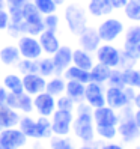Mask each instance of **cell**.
I'll list each match as a JSON object with an SVG mask.
<instances>
[{"label":"cell","instance_id":"obj_1","mask_svg":"<svg viewBox=\"0 0 140 149\" xmlns=\"http://www.w3.org/2000/svg\"><path fill=\"white\" fill-rule=\"evenodd\" d=\"M92 107L84 101L77 104L74 111V120H72V136L80 140L81 143H92L97 140L95 134V122L92 118Z\"/></svg>","mask_w":140,"mask_h":149},{"label":"cell","instance_id":"obj_2","mask_svg":"<svg viewBox=\"0 0 140 149\" xmlns=\"http://www.w3.org/2000/svg\"><path fill=\"white\" fill-rule=\"evenodd\" d=\"M21 11H23V23H21L23 35L39 36L45 30V27H44V15L36 9V6L30 0L23 5Z\"/></svg>","mask_w":140,"mask_h":149},{"label":"cell","instance_id":"obj_3","mask_svg":"<svg viewBox=\"0 0 140 149\" xmlns=\"http://www.w3.org/2000/svg\"><path fill=\"white\" fill-rule=\"evenodd\" d=\"M133 106V104H131ZM128 106L125 109H122L119 115V122H118V136L124 140L125 143H133L134 140L140 137V130L134 120V110L133 107Z\"/></svg>","mask_w":140,"mask_h":149},{"label":"cell","instance_id":"obj_4","mask_svg":"<svg viewBox=\"0 0 140 149\" xmlns=\"http://www.w3.org/2000/svg\"><path fill=\"white\" fill-rule=\"evenodd\" d=\"M63 17H65V21H66V26L69 32L75 36H78L86 27H87V15H86V11L83 9L81 6H78L75 3H71L65 8V12H63Z\"/></svg>","mask_w":140,"mask_h":149},{"label":"cell","instance_id":"obj_5","mask_svg":"<svg viewBox=\"0 0 140 149\" xmlns=\"http://www.w3.org/2000/svg\"><path fill=\"white\" fill-rule=\"evenodd\" d=\"M30 145V140L18 128H3L0 131V149H26Z\"/></svg>","mask_w":140,"mask_h":149},{"label":"cell","instance_id":"obj_6","mask_svg":"<svg viewBox=\"0 0 140 149\" xmlns=\"http://www.w3.org/2000/svg\"><path fill=\"white\" fill-rule=\"evenodd\" d=\"M72 120H74V113L72 111H65V110H57L50 116L51 122V130L53 136H71L72 133Z\"/></svg>","mask_w":140,"mask_h":149},{"label":"cell","instance_id":"obj_7","mask_svg":"<svg viewBox=\"0 0 140 149\" xmlns=\"http://www.w3.org/2000/svg\"><path fill=\"white\" fill-rule=\"evenodd\" d=\"M17 47L20 50V54L23 59H32L38 60L42 57V48L38 41V36H32V35H21L17 39Z\"/></svg>","mask_w":140,"mask_h":149},{"label":"cell","instance_id":"obj_8","mask_svg":"<svg viewBox=\"0 0 140 149\" xmlns=\"http://www.w3.org/2000/svg\"><path fill=\"white\" fill-rule=\"evenodd\" d=\"M97 32L101 38V42H113L124 33V23L119 18H106L100 23Z\"/></svg>","mask_w":140,"mask_h":149},{"label":"cell","instance_id":"obj_9","mask_svg":"<svg viewBox=\"0 0 140 149\" xmlns=\"http://www.w3.org/2000/svg\"><path fill=\"white\" fill-rule=\"evenodd\" d=\"M95 57L97 62L106 65L109 68H119L120 63V50L116 48L115 45H111L110 42H106L100 45L95 51Z\"/></svg>","mask_w":140,"mask_h":149},{"label":"cell","instance_id":"obj_10","mask_svg":"<svg viewBox=\"0 0 140 149\" xmlns=\"http://www.w3.org/2000/svg\"><path fill=\"white\" fill-rule=\"evenodd\" d=\"M9 107H12L14 110L20 111L21 115H33V96L26 93V92H20V93H8L6 101H5Z\"/></svg>","mask_w":140,"mask_h":149},{"label":"cell","instance_id":"obj_11","mask_svg":"<svg viewBox=\"0 0 140 149\" xmlns=\"http://www.w3.org/2000/svg\"><path fill=\"white\" fill-rule=\"evenodd\" d=\"M33 111L38 116L50 118L56 111V98L48 92H41L33 96Z\"/></svg>","mask_w":140,"mask_h":149},{"label":"cell","instance_id":"obj_12","mask_svg":"<svg viewBox=\"0 0 140 149\" xmlns=\"http://www.w3.org/2000/svg\"><path fill=\"white\" fill-rule=\"evenodd\" d=\"M131 104L133 102L127 96L124 87H115V86L106 87V106L115 109L116 111H120L122 109L131 106Z\"/></svg>","mask_w":140,"mask_h":149},{"label":"cell","instance_id":"obj_13","mask_svg":"<svg viewBox=\"0 0 140 149\" xmlns=\"http://www.w3.org/2000/svg\"><path fill=\"white\" fill-rule=\"evenodd\" d=\"M84 102L89 104L92 109H98L106 106V87L104 84L89 81L84 91Z\"/></svg>","mask_w":140,"mask_h":149},{"label":"cell","instance_id":"obj_14","mask_svg":"<svg viewBox=\"0 0 140 149\" xmlns=\"http://www.w3.org/2000/svg\"><path fill=\"white\" fill-rule=\"evenodd\" d=\"M92 118L95 122V127H106V125L116 127L119 122V113L109 106H102L92 110Z\"/></svg>","mask_w":140,"mask_h":149},{"label":"cell","instance_id":"obj_15","mask_svg":"<svg viewBox=\"0 0 140 149\" xmlns=\"http://www.w3.org/2000/svg\"><path fill=\"white\" fill-rule=\"evenodd\" d=\"M45 84H47V78L38 72L23 75V91L32 96L45 91Z\"/></svg>","mask_w":140,"mask_h":149},{"label":"cell","instance_id":"obj_16","mask_svg":"<svg viewBox=\"0 0 140 149\" xmlns=\"http://www.w3.org/2000/svg\"><path fill=\"white\" fill-rule=\"evenodd\" d=\"M78 45L80 48L89 51V53H95L97 48L101 45V38L93 27H86L80 35H78Z\"/></svg>","mask_w":140,"mask_h":149},{"label":"cell","instance_id":"obj_17","mask_svg":"<svg viewBox=\"0 0 140 149\" xmlns=\"http://www.w3.org/2000/svg\"><path fill=\"white\" fill-rule=\"evenodd\" d=\"M51 59H53V63L56 68V74L62 75L65 69L72 65V48L69 45H60L59 50L51 56Z\"/></svg>","mask_w":140,"mask_h":149},{"label":"cell","instance_id":"obj_18","mask_svg":"<svg viewBox=\"0 0 140 149\" xmlns=\"http://www.w3.org/2000/svg\"><path fill=\"white\" fill-rule=\"evenodd\" d=\"M38 41L41 44L42 53L47 54V56H53L56 51L59 50V47H60V41L57 38L56 32H53V30H47L45 29L38 36Z\"/></svg>","mask_w":140,"mask_h":149},{"label":"cell","instance_id":"obj_19","mask_svg":"<svg viewBox=\"0 0 140 149\" xmlns=\"http://www.w3.org/2000/svg\"><path fill=\"white\" fill-rule=\"evenodd\" d=\"M21 113L9 107L6 102H0V127L3 128H12L17 127L20 122Z\"/></svg>","mask_w":140,"mask_h":149},{"label":"cell","instance_id":"obj_20","mask_svg":"<svg viewBox=\"0 0 140 149\" xmlns=\"http://www.w3.org/2000/svg\"><path fill=\"white\" fill-rule=\"evenodd\" d=\"M21 59L20 50L17 47V44H8L0 48V65L6 68H14L18 60Z\"/></svg>","mask_w":140,"mask_h":149},{"label":"cell","instance_id":"obj_21","mask_svg":"<svg viewBox=\"0 0 140 149\" xmlns=\"http://www.w3.org/2000/svg\"><path fill=\"white\" fill-rule=\"evenodd\" d=\"M113 11L115 9H113L110 0H89L87 2V12L95 18L110 15Z\"/></svg>","mask_w":140,"mask_h":149},{"label":"cell","instance_id":"obj_22","mask_svg":"<svg viewBox=\"0 0 140 149\" xmlns=\"http://www.w3.org/2000/svg\"><path fill=\"white\" fill-rule=\"evenodd\" d=\"M2 86L11 93H20L23 91V75L18 72H6L2 77Z\"/></svg>","mask_w":140,"mask_h":149},{"label":"cell","instance_id":"obj_23","mask_svg":"<svg viewBox=\"0 0 140 149\" xmlns=\"http://www.w3.org/2000/svg\"><path fill=\"white\" fill-rule=\"evenodd\" d=\"M72 65L81 68V69H86V71H91V68L95 65V60H93L92 53L78 47L72 50Z\"/></svg>","mask_w":140,"mask_h":149},{"label":"cell","instance_id":"obj_24","mask_svg":"<svg viewBox=\"0 0 140 149\" xmlns=\"http://www.w3.org/2000/svg\"><path fill=\"white\" fill-rule=\"evenodd\" d=\"M17 127L23 131L29 140H32V142L38 140V134H36V119H35L32 115H21L20 122H18V125H17Z\"/></svg>","mask_w":140,"mask_h":149},{"label":"cell","instance_id":"obj_25","mask_svg":"<svg viewBox=\"0 0 140 149\" xmlns=\"http://www.w3.org/2000/svg\"><path fill=\"white\" fill-rule=\"evenodd\" d=\"M84 91H86V84L74 80H66L65 95H68L75 104H80L84 101Z\"/></svg>","mask_w":140,"mask_h":149},{"label":"cell","instance_id":"obj_26","mask_svg":"<svg viewBox=\"0 0 140 149\" xmlns=\"http://www.w3.org/2000/svg\"><path fill=\"white\" fill-rule=\"evenodd\" d=\"M66 89V80L63 78V75H53L47 78V84H45V92H48L50 95H53L54 98L63 95Z\"/></svg>","mask_w":140,"mask_h":149},{"label":"cell","instance_id":"obj_27","mask_svg":"<svg viewBox=\"0 0 140 149\" xmlns=\"http://www.w3.org/2000/svg\"><path fill=\"white\" fill-rule=\"evenodd\" d=\"M63 78L65 80H74V81H80L83 84H87L91 81V74L89 71H86V69H81L75 65H71L68 66L65 71H63Z\"/></svg>","mask_w":140,"mask_h":149},{"label":"cell","instance_id":"obj_28","mask_svg":"<svg viewBox=\"0 0 140 149\" xmlns=\"http://www.w3.org/2000/svg\"><path fill=\"white\" fill-rule=\"evenodd\" d=\"M36 134H38V142H48L53 137L50 118H45V116L36 118Z\"/></svg>","mask_w":140,"mask_h":149},{"label":"cell","instance_id":"obj_29","mask_svg":"<svg viewBox=\"0 0 140 149\" xmlns=\"http://www.w3.org/2000/svg\"><path fill=\"white\" fill-rule=\"evenodd\" d=\"M113 68H109L106 65H102L100 62H97L92 68H91V81H95V83H100V84H106L109 77H110V72H111Z\"/></svg>","mask_w":140,"mask_h":149},{"label":"cell","instance_id":"obj_30","mask_svg":"<svg viewBox=\"0 0 140 149\" xmlns=\"http://www.w3.org/2000/svg\"><path fill=\"white\" fill-rule=\"evenodd\" d=\"M47 149H77L74 140L65 136V137H60V136H53L48 140V148Z\"/></svg>","mask_w":140,"mask_h":149},{"label":"cell","instance_id":"obj_31","mask_svg":"<svg viewBox=\"0 0 140 149\" xmlns=\"http://www.w3.org/2000/svg\"><path fill=\"white\" fill-rule=\"evenodd\" d=\"M38 74H41L42 77H45V78H50V77L56 75V68H54V63H53L51 56L38 59Z\"/></svg>","mask_w":140,"mask_h":149},{"label":"cell","instance_id":"obj_32","mask_svg":"<svg viewBox=\"0 0 140 149\" xmlns=\"http://www.w3.org/2000/svg\"><path fill=\"white\" fill-rule=\"evenodd\" d=\"M124 14L128 20L140 23V0H128V3L124 6Z\"/></svg>","mask_w":140,"mask_h":149},{"label":"cell","instance_id":"obj_33","mask_svg":"<svg viewBox=\"0 0 140 149\" xmlns=\"http://www.w3.org/2000/svg\"><path fill=\"white\" fill-rule=\"evenodd\" d=\"M139 44H140V24H133L125 32L124 45L125 47H137Z\"/></svg>","mask_w":140,"mask_h":149},{"label":"cell","instance_id":"obj_34","mask_svg":"<svg viewBox=\"0 0 140 149\" xmlns=\"http://www.w3.org/2000/svg\"><path fill=\"white\" fill-rule=\"evenodd\" d=\"M17 72L26 75V74H32V72H38V60H32V59H20L18 63L15 65Z\"/></svg>","mask_w":140,"mask_h":149},{"label":"cell","instance_id":"obj_35","mask_svg":"<svg viewBox=\"0 0 140 149\" xmlns=\"http://www.w3.org/2000/svg\"><path fill=\"white\" fill-rule=\"evenodd\" d=\"M32 3L36 6V9L42 15L54 14L57 11V5L54 3V0H32Z\"/></svg>","mask_w":140,"mask_h":149},{"label":"cell","instance_id":"obj_36","mask_svg":"<svg viewBox=\"0 0 140 149\" xmlns=\"http://www.w3.org/2000/svg\"><path fill=\"white\" fill-rule=\"evenodd\" d=\"M122 75H124V84L128 87H134L137 89V81H139V69L133 68H124L122 69Z\"/></svg>","mask_w":140,"mask_h":149},{"label":"cell","instance_id":"obj_37","mask_svg":"<svg viewBox=\"0 0 140 149\" xmlns=\"http://www.w3.org/2000/svg\"><path fill=\"white\" fill-rule=\"evenodd\" d=\"M95 134L101 140H113L118 137V128L113 125H106V127H95Z\"/></svg>","mask_w":140,"mask_h":149},{"label":"cell","instance_id":"obj_38","mask_svg":"<svg viewBox=\"0 0 140 149\" xmlns=\"http://www.w3.org/2000/svg\"><path fill=\"white\" fill-rule=\"evenodd\" d=\"M75 106L77 104L65 93L56 98V109L57 110H65V111H72L74 113L75 111Z\"/></svg>","mask_w":140,"mask_h":149},{"label":"cell","instance_id":"obj_39","mask_svg":"<svg viewBox=\"0 0 140 149\" xmlns=\"http://www.w3.org/2000/svg\"><path fill=\"white\" fill-rule=\"evenodd\" d=\"M107 86H115V87H125L124 84V75H122V69L120 68H113L110 77L106 83Z\"/></svg>","mask_w":140,"mask_h":149},{"label":"cell","instance_id":"obj_40","mask_svg":"<svg viewBox=\"0 0 140 149\" xmlns=\"http://www.w3.org/2000/svg\"><path fill=\"white\" fill-rule=\"evenodd\" d=\"M59 23H60V18H59V15H56V12H54V14L44 15V27H45L47 30L57 32Z\"/></svg>","mask_w":140,"mask_h":149},{"label":"cell","instance_id":"obj_41","mask_svg":"<svg viewBox=\"0 0 140 149\" xmlns=\"http://www.w3.org/2000/svg\"><path fill=\"white\" fill-rule=\"evenodd\" d=\"M11 20H9V12L8 9H0V30H6L8 26H9Z\"/></svg>","mask_w":140,"mask_h":149},{"label":"cell","instance_id":"obj_42","mask_svg":"<svg viewBox=\"0 0 140 149\" xmlns=\"http://www.w3.org/2000/svg\"><path fill=\"white\" fill-rule=\"evenodd\" d=\"M6 2V8H21L26 0H5Z\"/></svg>","mask_w":140,"mask_h":149},{"label":"cell","instance_id":"obj_43","mask_svg":"<svg viewBox=\"0 0 140 149\" xmlns=\"http://www.w3.org/2000/svg\"><path fill=\"white\" fill-rule=\"evenodd\" d=\"M98 149H124V148H122V145H119V143L109 142V143H101L98 146Z\"/></svg>","mask_w":140,"mask_h":149},{"label":"cell","instance_id":"obj_44","mask_svg":"<svg viewBox=\"0 0 140 149\" xmlns=\"http://www.w3.org/2000/svg\"><path fill=\"white\" fill-rule=\"evenodd\" d=\"M113 9H124V6L128 3V0H110Z\"/></svg>","mask_w":140,"mask_h":149},{"label":"cell","instance_id":"obj_45","mask_svg":"<svg viewBox=\"0 0 140 149\" xmlns=\"http://www.w3.org/2000/svg\"><path fill=\"white\" fill-rule=\"evenodd\" d=\"M98 143H97V140L92 143H81L80 146H77V149H98Z\"/></svg>","mask_w":140,"mask_h":149},{"label":"cell","instance_id":"obj_46","mask_svg":"<svg viewBox=\"0 0 140 149\" xmlns=\"http://www.w3.org/2000/svg\"><path fill=\"white\" fill-rule=\"evenodd\" d=\"M8 93H9V92H8V91L5 89V87L2 86V83H0V102H5V101H6Z\"/></svg>","mask_w":140,"mask_h":149},{"label":"cell","instance_id":"obj_47","mask_svg":"<svg viewBox=\"0 0 140 149\" xmlns=\"http://www.w3.org/2000/svg\"><path fill=\"white\" fill-rule=\"evenodd\" d=\"M133 106H134V109H140V92L136 93L134 100H133Z\"/></svg>","mask_w":140,"mask_h":149},{"label":"cell","instance_id":"obj_48","mask_svg":"<svg viewBox=\"0 0 140 149\" xmlns=\"http://www.w3.org/2000/svg\"><path fill=\"white\" fill-rule=\"evenodd\" d=\"M134 120H136V124L140 130V109H134Z\"/></svg>","mask_w":140,"mask_h":149},{"label":"cell","instance_id":"obj_49","mask_svg":"<svg viewBox=\"0 0 140 149\" xmlns=\"http://www.w3.org/2000/svg\"><path fill=\"white\" fill-rule=\"evenodd\" d=\"M30 149H45V148H42V142H38V140H35V142L30 145Z\"/></svg>","mask_w":140,"mask_h":149},{"label":"cell","instance_id":"obj_50","mask_svg":"<svg viewBox=\"0 0 140 149\" xmlns=\"http://www.w3.org/2000/svg\"><path fill=\"white\" fill-rule=\"evenodd\" d=\"M54 3H56L57 6H62L63 3H66V0H54Z\"/></svg>","mask_w":140,"mask_h":149},{"label":"cell","instance_id":"obj_51","mask_svg":"<svg viewBox=\"0 0 140 149\" xmlns=\"http://www.w3.org/2000/svg\"><path fill=\"white\" fill-rule=\"evenodd\" d=\"M6 8V2L5 0H0V9H5Z\"/></svg>","mask_w":140,"mask_h":149},{"label":"cell","instance_id":"obj_52","mask_svg":"<svg viewBox=\"0 0 140 149\" xmlns=\"http://www.w3.org/2000/svg\"><path fill=\"white\" fill-rule=\"evenodd\" d=\"M137 89L140 91V69H139V81H137Z\"/></svg>","mask_w":140,"mask_h":149},{"label":"cell","instance_id":"obj_53","mask_svg":"<svg viewBox=\"0 0 140 149\" xmlns=\"http://www.w3.org/2000/svg\"><path fill=\"white\" fill-rule=\"evenodd\" d=\"M137 53H139V56H140V44L137 45Z\"/></svg>","mask_w":140,"mask_h":149},{"label":"cell","instance_id":"obj_54","mask_svg":"<svg viewBox=\"0 0 140 149\" xmlns=\"http://www.w3.org/2000/svg\"><path fill=\"white\" fill-rule=\"evenodd\" d=\"M0 78H2V66H0Z\"/></svg>","mask_w":140,"mask_h":149},{"label":"cell","instance_id":"obj_55","mask_svg":"<svg viewBox=\"0 0 140 149\" xmlns=\"http://www.w3.org/2000/svg\"><path fill=\"white\" fill-rule=\"evenodd\" d=\"M136 149H140V145H139V146H136Z\"/></svg>","mask_w":140,"mask_h":149},{"label":"cell","instance_id":"obj_56","mask_svg":"<svg viewBox=\"0 0 140 149\" xmlns=\"http://www.w3.org/2000/svg\"><path fill=\"white\" fill-rule=\"evenodd\" d=\"M0 131H2V127H0Z\"/></svg>","mask_w":140,"mask_h":149},{"label":"cell","instance_id":"obj_57","mask_svg":"<svg viewBox=\"0 0 140 149\" xmlns=\"http://www.w3.org/2000/svg\"><path fill=\"white\" fill-rule=\"evenodd\" d=\"M26 2H29V0H26Z\"/></svg>","mask_w":140,"mask_h":149}]
</instances>
